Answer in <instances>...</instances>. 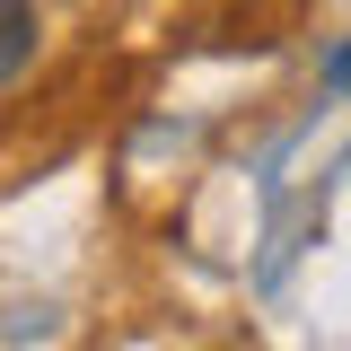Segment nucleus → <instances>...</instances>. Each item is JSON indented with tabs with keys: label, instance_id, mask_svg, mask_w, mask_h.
<instances>
[{
	"label": "nucleus",
	"instance_id": "f257e3e1",
	"mask_svg": "<svg viewBox=\"0 0 351 351\" xmlns=\"http://www.w3.org/2000/svg\"><path fill=\"white\" fill-rule=\"evenodd\" d=\"M44 53V0H0V88Z\"/></svg>",
	"mask_w": 351,
	"mask_h": 351
},
{
	"label": "nucleus",
	"instance_id": "f03ea898",
	"mask_svg": "<svg viewBox=\"0 0 351 351\" xmlns=\"http://www.w3.org/2000/svg\"><path fill=\"white\" fill-rule=\"evenodd\" d=\"M325 88H351V44L334 53V62H325Z\"/></svg>",
	"mask_w": 351,
	"mask_h": 351
}]
</instances>
